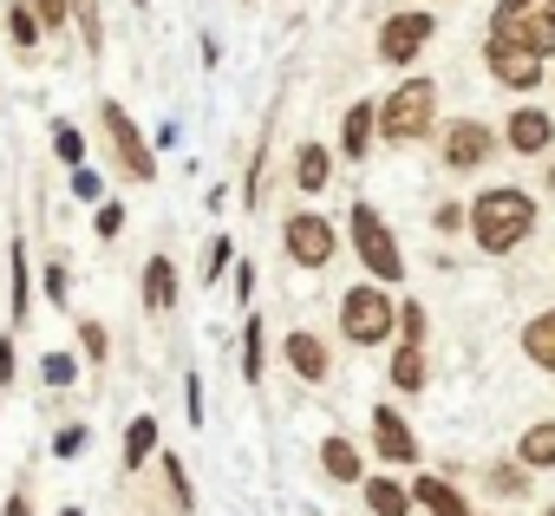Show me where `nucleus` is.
Returning <instances> with one entry per match:
<instances>
[{
    "instance_id": "17",
    "label": "nucleus",
    "mask_w": 555,
    "mask_h": 516,
    "mask_svg": "<svg viewBox=\"0 0 555 516\" xmlns=\"http://www.w3.org/2000/svg\"><path fill=\"white\" fill-rule=\"evenodd\" d=\"M522 353H529L535 366H548V373H555V308H548V314H535V321L522 327Z\"/></svg>"
},
{
    "instance_id": "9",
    "label": "nucleus",
    "mask_w": 555,
    "mask_h": 516,
    "mask_svg": "<svg viewBox=\"0 0 555 516\" xmlns=\"http://www.w3.org/2000/svg\"><path fill=\"white\" fill-rule=\"evenodd\" d=\"M483 60H490V73H496L509 92H529V86L542 79V60H535V53H516V47H496V40H490Z\"/></svg>"
},
{
    "instance_id": "24",
    "label": "nucleus",
    "mask_w": 555,
    "mask_h": 516,
    "mask_svg": "<svg viewBox=\"0 0 555 516\" xmlns=\"http://www.w3.org/2000/svg\"><path fill=\"white\" fill-rule=\"evenodd\" d=\"M242 379L255 386L261 379V321L248 314V327H242Z\"/></svg>"
},
{
    "instance_id": "36",
    "label": "nucleus",
    "mask_w": 555,
    "mask_h": 516,
    "mask_svg": "<svg viewBox=\"0 0 555 516\" xmlns=\"http://www.w3.org/2000/svg\"><path fill=\"white\" fill-rule=\"evenodd\" d=\"M53 451H60V457H73V451H86V425H66V431H60V444H53Z\"/></svg>"
},
{
    "instance_id": "4",
    "label": "nucleus",
    "mask_w": 555,
    "mask_h": 516,
    "mask_svg": "<svg viewBox=\"0 0 555 516\" xmlns=\"http://www.w3.org/2000/svg\"><path fill=\"white\" fill-rule=\"evenodd\" d=\"M392 321H399V301H392L379 282H360V288H347V295H340V327H347V340L373 347V340H386V334H392Z\"/></svg>"
},
{
    "instance_id": "22",
    "label": "nucleus",
    "mask_w": 555,
    "mask_h": 516,
    "mask_svg": "<svg viewBox=\"0 0 555 516\" xmlns=\"http://www.w3.org/2000/svg\"><path fill=\"white\" fill-rule=\"evenodd\" d=\"M321 464H327V477H340V483L360 477V451H353L347 438H327V444H321Z\"/></svg>"
},
{
    "instance_id": "13",
    "label": "nucleus",
    "mask_w": 555,
    "mask_h": 516,
    "mask_svg": "<svg viewBox=\"0 0 555 516\" xmlns=\"http://www.w3.org/2000/svg\"><path fill=\"white\" fill-rule=\"evenodd\" d=\"M405 496H412L418 509H431V516H470V509H464V496H457V490H451L444 477H418V483H412Z\"/></svg>"
},
{
    "instance_id": "32",
    "label": "nucleus",
    "mask_w": 555,
    "mask_h": 516,
    "mask_svg": "<svg viewBox=\"0 0 555 516\" xmlns=\"http://www.w3.org/2000/svg\"><path fill=\"white\" fill-rule=\"evenodd\" d=\"M92 222H99V235L112 242V235L125 229V209H118V203H99V216H92Z\"/></svg>"
},
{
    "instance_id": "27",
    "label": "nucleus",
    "mask_w": 555,
    "mask_h": 516,
    "mask_svg": "<svg viewBox=\"0 0 555 516\" xmlns=\"http://www.w3.org/2000/svg\"><path fill=\"white\" fill-rule=\"evenodd\" d=\"M53 144H60V157H66L73 170H86V138H79L73 125H60V131H53Z\"/></svg>"
},
{
    "instance_id": "42",
    "label": "nucleus",
    "mask_w": 555,
    "mask_h": 516,
    "mask_svg": "<svg viewBox=\"0 0 555 516\" xmlns=\"http://www.w3.org/2000/svg\"><path fill=\"white\" fill-rule=\"evenodd\" d=\"M548 516H555V509H548Z\"/></svg>"
},
{
    "instance_id": "19",
    "label": "nucleus",
    "mask_w": 555,
    "mask_h": 516,
    "mask_svg": "<svg viewBox=\"0 0 555 516\" xmlns=\"http://www.w3.org/2000/svg\"><path fill=\"white\" fill-rule=\"evenodd\" d=\"M373 125H379V118H373V105H353V112H347V125H340L347 157H366V151H373Z\"/></svg>"
},
{
    "instance_id": "15",
    "label": "nucleus",
    "mask_w": 555,
    "mask_h": 516,
    "mask_svg": "<svg viewBox=\"0 0 555 516\" xmlns=\"http://www.w3.org/2000/svg\"><path fill=\"white\" fill-rule=\"evenodd\" d=\"M288 366H295L301 379H327V347H321L314 334H288Z\"/></svg>"
},
{
    "instance_id": "3",
    "label": "nucleus",
    "mask_w": 555,
    "mask_h": 516,
    "mask_svg": "<svg viewBox=\"0 0 555 516\" xmlns=\"http://www.w3.org/2000/svg\"><path fill=\"white\" fill-rule=\"evenodd\" d=\"M431 112H438V86H431V79H405V86H392V99L379 105V138L412 144V138L431 131Z\"/></svg>"
},
{
    "instance_id": "21",
    "label": "nucleus",
    "mask_w": 555,
    "mask_h": 516,
    "mask_svg": "<svg viewBox=\"0 0 555 516\" xmlns=\"http://www.w3.org/2000/svg\"><path fill=\"white\" fill-rule=\"evenodd\" d=\"M151 451H157V418H131V425H125V464L138 470Z\"/></svg>"
},
{
    "instance_id": "8",
    "label": "nucleus",
    "mask_w": 555,
    "mask_h": 516,
    "mask_svg": "<svg viewBox=\"0 0 555 516\" xmlns=\"http://www.w3.org/2000/svg\"><path fill=\"white\" fill-rule=\"evenodd\" d=\"M425 40H431V14H392V21L379 27V60L412 66V60L425 53Z\"/></svg>"
},
{
    "instance_id": "40",
    "label": "nucleus",
    "mask_w": 555,
    "mask_h": 516,
    "mask_svg": "<svg viewBox=\"0 0 555 516\" xmlns=\"http://www.w3.org/2000/svg\"><path fill=\"white\" fill-rule=\"evenodd\" d=\"M0 516H27V503H21V496H8V509H0Z\"/></svg>"
},
{
    "instance_id": "39",
    "label": "nucleus",
    "mask_w": 555,
    "mask_h": 516,
    "mask_svg": "<svg viewBox=\"0 0 555 516\" xmlns=\"http://www.w3.org/2000/svg\"><path fill=\"white\" fill-rule=\"evenodd\" d=\"M0 379H14V347L0 340Z\"/></svg>"
},
{
    "instance_id": "41",
    "label": "nucleus",
    "mask_w": 555,
    "mask_h": 516,
    "mask_svg": "<svg viewBox=\"0 0 555 516\" xmlns=\"http://www.w3.org/2000/svg\"><path fill=\"white\" fill-rule=\"evenodd\" d=\"M60 516H79V509H60Z\"/></svg>"
},
{
    "instance_id": "30",
    "label": "nucleus",
    "mask_w": 555,
    "mask_h": 516,
    "mask_svg": "<svg viewBox=\"0 0 555 516\" xmlns=\"http://www.w3.org/2000/svg\"><path fill=\"white\" fill-rule=\"evenodd\" d=\"M40 373H47L53 386H73V373H79V366H73V353H47V366H40Z\"/></svg>"
},
{
    "instance_id": "5",
    "label": "nucleus",
    "mask_w": 555,
    "mask_h": 516,
    "mask_svg": "<svg viewBox=\"0 0 555 516\" xmlns=\"http://www.w3.org/2000/svg\"><path fill=\"white\" fill-rule=\"evenodd\" d=\"M353 248H360V262H366V275H373L379 288H392V282L405 275L399 248H392V229L373 216V203H353Z\"/></svg>"
},
{
    "instance_id": "23",
    "label": "nucleus",
    "mask_w": 555,
    "mask_h": 516,
    "mask_svg": "<svg viewBox=\"0 0 555 516\" xmlns=\"http://www.w3.org/2000/svg\"><path fill=\"white\" fill-rule=\"evenodd\" d=\"M327 170H334V164H327V151H321V144H308L295 177H301V190H308V196H321V190H327Z\"/></svg>"
},
{
    "instance_id": "31",
    "label": "nucleus",
    "mask_w": 555,
    "mask_h": 516,
    "mask_svg": "<svg viewBox=\"0 0 555 516\" xmlns=\"http://www.w3.org/2000/svg\"><path fill=\"white\" fill-rule=\"evenodd\" d=\"M66 14H73L66 0H34V21H40V27H66Z\"/></svg>"
},
{
    "instance_id": "25",
    "label": "nucleus",
    "mask_w": 555,
    "mask_h": 516,
    "mask_svg": "<svg viewBox=\"0 0 555 516\" xmlns=\"http://www.w3.org/2000/svg\"><path fill=\"white\" fill-rule=\"evenodd\" d=\"M8 269H14V321H21V314L34 308V301H27V295H34V275H27V255H21V248H8Z\"/></svg>"
},
{
    "instance_id": "20",
    "label": "nucleus",
    "mask_w": 555,
    "mask_h": 516,
    "mask_svg": "<svg viewBox=\"0 0 555 516\" xmlns=\"http://www.w3.org/2000/svg\"><path fill=\"white\" fill-rule=\"evenodd\" d=\"M366 503H373V516H412V496H405L392 477H373V483H366Z\"/></svg>"
},
{
    "instance_id": "2",
    "label": "nucleus",
    "mask_w": 555,
    "mask_h": 516,
    "mask_svg": "<svg viewBox=\"0 0 555 516\" xmlns=\"http://www.w3.org/2000/svg\"><path fill=\"white\" fill-rule=\"evenodd\" d=\"M496 47L516 53H555V0H496V21H490Z\"/></svg>"
},
{
    "instance_id": "18",
    "label": "nucleus",
    "mask_w": 555,
    "mask_h": 516,
    "mask_svg": "<svg viewBox=\"0 0 555 516\" xmlns=\"http://www.w3.org/2000/svg\"><path fill=\"white\" fill-rule=\"evenodd\" d=\"M516 457H522L529 470H555V425H529L522 444H516Z\"/></svg>"
},
{
    "instance_id": "33",
    "label": "nucleus",
    "mask_w": 555,
    "mask_h": 516,
    "mask_svg": "<svg viewBox=\"0 0 555 516\" xmlns=\"http://www.w3.org/2000/svg\"><path fill=\"white\" fill-rule=\"evenodd\" d=\"M261 183H268V151H255V164H248V196H242V203H255Z\"/></svg>"
},
{
    "instance_id": "29",
    "label": "nucleus",
    "mask_w": 555,
    "mask_h": 516,
    "mask_svg": "<svg viewBox=\"0 0 555 516\" xmlns=\"http://www.w3.org/2000/svg\"><path fill=\"white\" fill-rule=\"evenodd\" d=\"M229 255H235V242H229V235H216V242H209V255H203V275H209V282L229 269Z\"/></svg>"
},
{
    "instance_id": "34",
    "label": "nucleus",
    "mask_w": 555,
    "mask_h": 516,
    "mask_svg": "<svg viewBox=\"0 0 555 516\" xmlns=\"http://www.w3.org/2000/svg\"><path fill=\"white\" fill-rule=\"evenodd\" d=\"M79 347H86L92 360H105V327H99V321H86V327H79Z\"/></svg>"
},
{
    "instance_id": "38",
    "label": "nucleus",
    "mask_w": 555,
    "mask_h": 516,
    "mask_svg": "<svg viewBox=\"0 0 555 516\" xmlns=\"http://www.w3.org/2000/svg\"><path fill=\"white\" fill-rule=\"evenodd\" d=\"M490 483H496V490H522V470H509V464H503V470H490Z\"/></svg>"
},
{
    "instance_id": "37",
    "label": "nucleus",
    "mask_w": 555,
    "mask_h": 516,
    "mask_svg": "<svg viewBox=\"0 0 555 516\" xmlns=\"http://www.w3.org/2000/svg\"><path fill=\"white\" fill-rule=\"evenodd\" d=\"M73 196H86V203H92V196H99V177H92V170H73Z\"/></svg>"
},
{
    "instance_id": "26",
    "label": "nucleus",
    "mask_w": 555,
    "mask_h": 516,
    "mask_svg": "<svg viewBox=\"0 0 555 516\" xmlns=\"http://www.w3.org/2000/svg\"><path fill=\"white\" fill-rule=\"evenodd\" d=\"M8 27H14V40H21V47H34V40H40V21H34L27 0H8Z\"/></svg>"
},
{
    "instance_id": "28",
    "label": "nucleus",
    "mask_w": 555,
    "mask_h": 516,
    "mask_svg": "<svg viewBox=\"0 0 555 516\" xmlns=\"http://www.w3.org/2000/svg\"><path fill=\"white\" fill-rule=\"evenodd\" d=\"M164 477H170V490H177V509H196V496H190V477H183V457H170V451H164Z\"/></svg>"
},
{
    "instance_id": "7",
    "label": "nucleus",
    "mask_w": 555,
    "mask_h": 516,
    "mask_svg": "<svg viewBox=\"0 0 555 516\" xmlns=\"http://www.w3.org/2000/svg\"><path fill=\"white\" fill-rule=\"evenodd\" d=\"M282 242H288V255L301 269H327V255H334V222L327 216H288V229H282Z\"/></svg>"
},
{
    "instance_id": "35",
    "label": "nucleus",
    "mask_w": 555,
    "mask_h": 516,
    "mask_svg": "<svg viewBox=\"0 0 555 516\" xmlns=\"http://www.w3.org/2000/svg\"><path fill=\"white\" fill-rule=\"evenodd\" d=\"M183 399H190V425H203V379L196 373L183 379Z\"/></svg>"
},
{
    "instance_id": "12",
    "label": "nucleus",
    "mask_w": 555,
    "mask_h": 516,
    "mask_svg": "<svg viewBox=\"0 0 555 516\" xmlns=\"http://www.w3.org/2000/svg\"><path fill=\"white\" fill-rule=\"evenodd\" d=\"M548 138H555V125H548V112H529V105H522V112L509 118V144H516L522 157H535V151H548Z\"/></svg>"
},
{
    "instance_id": "6",
    "label": "nucleus",
    "mask_w": 555,
    "mask_h": 516,
    "mask_svg": "<svg viewBox=\"0 0 555 516\" xmlns=\"http://www.w3.org/2000/svg\"><path fill=\"white\" fill-rule=\"evenodd\" d=\"M105 131H112V151H118V170H125L131 183H151V177H157V157H151V144L138 138L131 112L112 105V99H105Z\"/></svg>"
},
{
    "instance_id": "10",
    "label": "nucleus",
    "mask_w": 555,
    "mask_h": 516,
    "mask_svg": "<svg viewBox=\"0 0 555 516\" xmlns=\"http://www.w3.org/2000/svg\"><path fill=\"white\" fill-rule=\"evenodd\" d=\"M490 157V131L477 125V118H457L451 131H444V164L451 170H470V164H483Z\"/></svg>"
},
{
    "instance_id": "11",
    "label": "nucleus",
    "mask_w": 555,
    "mask_h": 516,
    "mask_svg": "<svg viewBox=\"0 0 555 516\" xmlns=\"http://www.w3.org/2000/svg\"><path fill=\"white\" fill-rule=\"evenodd\" d=\"M373 431H379V457H392V464H412V457H418V444H412L399 405H373Z\"/></svg>"
},
{
    "instance_id": "14",
    "label": "nucleus",
    "mask_w": 555,
    "mask_h": 516,
    "mask_svg": "<svg viewBox=\"0 0 555 516\" xmlns=\"http://www.w3.org/2000/svg\"><path fill=\"white\" fill-rule=\"evenodd\" d=\"M177 301V269H170V255H151L144 262V308H170Z\"/></svg>"
},
{
    "instance_id": "1",
    "label": "nucleus",
    "mask_w": 555,
    "mask_h": 516,
    "mask_svg": "<svg viewBox=\"0 0 555 516\" xmlns=\"http://www.w3.org/2000/svg\"><path fill=\"white\" fill-rule=\"evenodd\" d=\"M470 229H477V248L503 255V248H516V242L535 229V203H529L522 190L496 183V190H483V196L470 203Z\"/></svg>"
},
{
    "instance_id": "16",
    "label": "nucleus",
    "mask_w": 555,
    "mask_h": 516,
    "mask_svg": "<svg viewBox=\"0 0 555 516\" xmlns=\"http://www.w3.org/2000/svg\"><path fill=\"white\" fill-rule=\"evenodd\" d=\"M392 386H399V392H418V386H425V340H399V353H392Z\"/></svg>"
}]
</instances>
